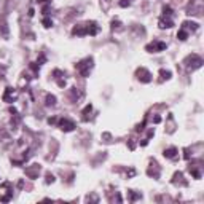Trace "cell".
I'll return each mask as SVG.
<instances>
[{
  "label": "cell",
  "mask_w": 204,
  "mask_h": 204,
  "mask_svg": "<svg viewBox=\"0 0 204 204\" xmlns=\"http://www.w3.org/2000/svg\"><path fill=\"white\" fill-rule=\"evenodd\" d=\"M163 11H164V14H163V16H171V14H172V8L169 7V5H167V7H164V8H163Z\"/></svg>",
  "instance_id": "2e32d148"
},
{
  "label": "cell",
  "mask_w": 204,
  "mask_h": 204,
  "mask_svg": "<svg viewBox=\"0 0 204 204\" xmlns=\"http://www.w3.org/2000/svg\"><path fill=\"white\" fill-rule=\"evenodd\" d=\"M42 22H43V26H45V27H51V26H53V21H51L49 18H45Z\"/></svg>",
  "instance_id": "e0dca14e"
},
{
  "label": "cell",
  "mask_w": 204,
  "mask_h": 204,
  "mask_svg": "<svg viewBox=\"0 0 204 204\" xmlns=\"http://www.w3.org/2000/svg\"><path fill=\"white\" fill-rule=\"evenodd\" d=\"M13 198V185L10 182H3L0 185V201L2 202H8Z\"/></svg>",
  "instance_id": "6da1fadb"
},
{
  "label": "cell",
  "mask_w": 204,
  "mask_h": 204,
  "mask_svg": "<svg viewBox=\"0 0 204 204\" xmlns=\"http://www.w3.org/2000/svg\"><path fill=\"white\" fill-rule=\"evenodd\" d=\"M37 2H40V3H45V2H48V0H37Z\"/></svg>",
  "instance_id": "ffe728a7"
},
{
  "label": "cell",
  "mask_w": 204,
  "mask_h": 204,
  "mask_svg": "<svg viewBox=\"0 0 204 204\" xmlns=\"http://www.w3.org/2000/svg\"><path fill=\"white\" fill-rule=\"evenodd\" d=\"M51 182H54V175L48 174V175H46V183H51Z\"/></svg>",
  "instance_id": "ac0fdd59"
},
{
  "label": "cell",
  "mask_w": 204,
  "mask_h": 204,
  "mask_svg": "<svg viewBox=\"0 0 204 204\" xmlns=\"http://www.w3.org/2000/svg\"><path fill=\"white\" fill-rule=\"evenodd\" d=\"M91 67H93V58H86V59L78 62V64L75 65V69L78 70V73H80L81 77H88Z\"/></svg>",
  "instance_id": "7a4b0ae2"
},
{
  "label": "cell",
  "mask_w": 204,
  "mask_h": 204,
  "mask_svg": "<svg viewBox=\"0 0 204 204\" xmlns=\"http://www.w3.org/2000/svg\"><path fill=\"white\" fill-rule=\"evenodd\" d=\"M16 97H18V91L13 89V88H7V89H5V93H3V96H2V99L5 102H8V104H10V102H14Z\"/></svg>",
  "instance_id": "ba28073f"
},
{
  "label": "cell",
  "mask_w": 204,
  "mask_h": 204,
  "mask_svg": "<svg viewBox=\"0 0 204 204\" xmlns=\"http://www.w3.org/2000/svg\"><path fill=\"white\" fill-rule=\"evenodd\" d=\"M129 2H131V0H121V2H120V7H128V5H129Z\"/></svg>",
  "instance_id": "d6986e66"
},
{
  "label": "cell",
  "mask_w": 204,
  "mask_h": 204,
  "mask_svg": "<svg viewBox=\"0 0 204 204\" xmlns=\"http://www.w3.org/2000/svg\"><path fill=\"white\" fill-rule=\"evenodd\" d=\"M167 48V45L164 43V42H153L150 45H147L145 49L147 51H150V53H158V51H164Z\"/></svg>",
  "instance_id": "52a82bcc"
},
{
  "label": "cell",
  "mask_w": 204,
  "mask_h": 204,
  "mask_svg": "<svg viewBox=\"0 0 204 204\" xmlns=\"http://www.w3.org/2000/svg\"><path fill=\"white\" fill-rule=\"evenodd\" d=\"M58 126L62 129V131L70 132V131L75 129V123H73L72 120H69V118H61V120L58 121Z\"/></svg>",
  "instance_id": "277c9868"
},
{
  "label": "cell",
  "mask_w": 204,
  "mask_h": 204,
  "mask_svg": "<svg viewBox=\"0 0 204 204\" xmlns=\"http://www.w3.org/2000/svg\"><path fill=\"white\" fill-rule=\"evenodd\" d=\"M93 110V105L91 104H88L86 107H84V110L81 112V115H83V121H88V113H91Z\"/></svg>",
  "instance_id": "8fae6325"
},
{
  "label": "cell",
  "mask_w": 204,
  "mask_h": 204,
  "mask_svg": "<svg viewBox=\"0 0 204 204\" xmlns=\"http://www.w3.org/2000/svg\"><path fill=\"white\" fill-rule=\"evenodd\" d=\"M160 75H161V80H167V78H171V72L161 69V70H160Z\"/></svg>",
  "instance_id": "4fadbf2b"
},
{
  "label": "cell",
  "mask_w": 204,
  "mask_h": 204,
  "mask_svg": "<svg viewBox=\"0 0 204 204\" xmlns=\"http://www.w3.org/2000/svg\"><path fill=\"white\" fill-rule=\"evenodd\" d=\"M163 155L166 156V158H169V160H175V158L179 156V150L175 148V147H169V148L164 150Z\"/></svg>",
  "instance_id": "30bf717a"
},
{
  "label": "cell",
  "mask_w": 204,
  "mask_h": 204,
  "mask_svg": "<svg viewBox=\"0 0 204 204\" xmlns=\"http://www.w3.org/2000/svg\"><path fill=\"white\" fill-rule=\"evenodd\" d=\"M135 75H137V78H139L142 83H150V81H151V73L147 70L145 67H140V69H137Z\"/></svg>",
  "instance_id": "8992f818"
},
{
  "label": "cell",
  "mask_w": 204,
  "mask_h": 204,
  "mask_svg": "<svg viewBox=\"0 0 204 204\" xmlns=\"http://www.w3.org/2000/svg\"><path fill=\"white\" fill-rule=\"evenodd\" d=\"M56 104V97L54 96H51V94H48L46 96V105H54Z\"/></svg>",
  "instance_id": "5bb4252c"
},
{
  "label": "cell",
  "mask_w": 204,
  "mask_h": 204,
  "mask_svg": "<svg viewBox=\"0 0 204 204\" xmlns=\"http://www.w3.org/2000/svg\"><path fill=\"white\" fill-rule=\"evenodd\" d=\"M177 38H179V40H186V38H188V32H186L185 29H180L179 32H177Z\"/></svg>",
  "instance_id": "7c38bea8"
},
{
  "label": "cell",
  "mask_w": 204,
  "mask_h": 204,
  "mask_svg": "<svg viewBox=\"0 0 204 204\" xmlns=\"http://www.w3.org/2000/svg\"><path fill=\"white\" fill-rule=\"evenodd\" d=\"M158 24H160V29H171L174 26V21L169 18V16H163V18L158 21Z\"/></svg>",
  "instance_id": "9c48e42d"
},
{
  "label": "cell",
  "mask_w": 204,
  "mask_h": 204,
  "mask_svg": "<svg viewBox=\"0 0 204 204\" xmlns=\"http://www.w3.org/2000/svg\"><path fill=\"white\" fill-rule=\"evenodd\" d=\"M83 29H84V35H97V32L100 30L99 29V26H97V22H94V21H89L86 22V24L83 26Z\"/></svg>",
  "instance_id": "5b68a950"
},
{
  "label": "cell",
  "mask_w": 204,
  "mask_h": 204,
  "mask_svg": "<svg viewBox=\"0 0 204 204\" xmlns=\"http://www.w3.org/2000/svg\"><path fill=\"white\" fill-rule=\"evenodd\" d=\"M185 64H186V67H191V69H199L201 67V64H202V59L199 58V56H196V54H191V56H188V58L185 59Z\"/></svg>",
  "instance_id": "3957f363"
},
{
  "label": "cell",
  "mask_w": 204,
  "mask_h": 204,
  "mask_svg": "<svg viewBox=\"0 0 204 204\" xmlns=\"http://www.w3.org/2000/svg\"><path fill=\"white\" fill-rule=\"evenodd\" d=\"M129 193V201H135L140 198V193H134V191H128Z\"/></svg>",
  "instance_id": "9a60e30c"
}]
</instances>
